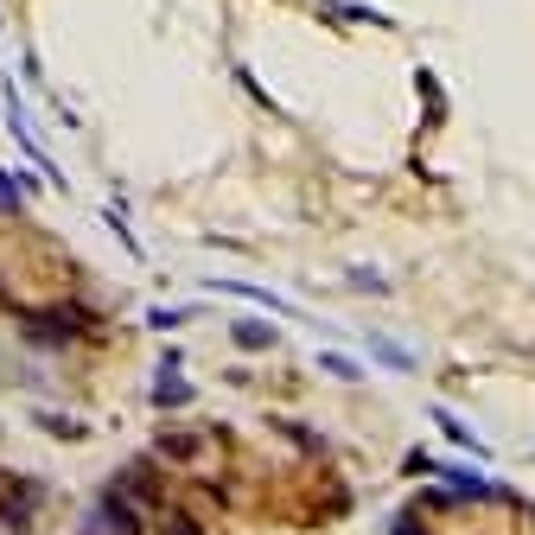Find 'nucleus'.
Masks as SVG:
<instances>
[{
  "label": "nucleus",
  "instance_id": "obj_1",
  "mask_svg": "<svg viewBox=\"0 0 535 535\" xmlns=\"http://www.w3.org/2000/svg\"><path fill=\"white\" fill-rule=\"evenodd\" d=\"M192 402H198V389L185 383L179 370H160V376H153V408H192Z\"/></svg>",
  "mask_w": 535,
  "mask_h": 535
},
{
  "label": "nucleus",
  "instance_id": "obj_2",
  "mask_svg": "<svg viewBox=\"0 0 535 535\" xmlns=\"http://www.w3.org/2000/svg\"><path fill=\"white\" fill-rule=\"evenodd\" d=\"M230 344L236 351H274V325L268 319H230Z\"/></svg>",
  "mask_w": 535,
  "mask_h": 535
},
{
  "label": "nucleus",
  "instance_id": "obj_3",
  "mask_svg": "<svg viewBox=\"0 0 535 535\" xmlns=\"http://www.w3.org/2000/svg\"><path fill=\"white\" fill-rule=\"evenodd\" d=\"M434 421H440V434L453 440V446H465V453H472V459H491V453H485V440H478V434H472V427L459 421L453 408H434Z\"/></svg>",
  "mask_w": 535,
  "mask_h": 535
},
{
  "label": "nucleus",
  "instance_id": "obj_4",
  "mask_svg": "<svg viewBox=\"0 0 535 535\" xmlns=\"http://www.w3.org/2000/svg\"><path fill=\"white\" fill-rule=\"evenodd\" d=\"M217 293H236V300H249V306H268V313H293V306L281 300V293H268V287H255V281H217Z\"/></svg>",
  "mask_w": 535,
  "mask_h": 535
},
{
  "label": "nucleus",
  "instance_id": "obj_5",
  "mask_svg": "<svg viewBox=\"0 0 535 535\" xmlns=\"http://www.w3.org/2000/svg\"><path fill=\"white\" fill-rule=\"evenodd\" d=\"M370 357H376V364H389L395 376H408V370H414V351H402L395 338H370Z\"/></svg>",
  "mask_w": 535,
  "mask_h": 535
},
{
  "label": "nucleus",
  "instance_id": "obj_6",
  "mask_svg": "<svg viewBox=\"0 0 535 535\" xmlns=\"http://www.w3.org/2000/svg\"><path fill=\"white\" fill-rule=\"evenodd\" d=\"M319 370L338 376V383H357V376H364V364H357V357H344V351H319Z\"/></svg>",
  "mask_w": 535,
  "mask_h": 535
},
{
  "label": "nucleus",
  "instance_id": "obj_7",
  "mask_svg": "<svg viewBox=\"0 0 535 535\" xmlns=\"http://www.w3.org/2000/svg\"><path fill=\"white\" fill-rule=\"evenodd\" d=\"M192 319H198L192 306H153V313H147L153 332H179V325H192Z\"/></svg>",
  "mask_w": 535,
  "mask_h": 535
},
{
  "label": "nucleus",
  "instance_id": "obj_8",
  "mask_svg": "<svg viewBox=\"0 0 535 535\" xmlns=\"http://www.w3.org/2000/svg\"><path fill=\"white\" fill-rule=\"evenodd\" d=\"M39 427H45V434H58V440H83V434H90L83 421H64V414H39Z\"/></svg>",
  "mask_w": 535,
  "mask_h": 535
},
{
  "label": "nucleus",
  "instance_id": "obj_9",
  "mask_svg": "<svg viewBox=\"0 0 535 535\" xmlns=\"http://www.w3.org/2000/svg\"><path fill=\"white\" fill-rule=\"evenodd\" d=\"M166 535H204V529L192 523V516H172V523H166Z\"/></svg>",
  "mask_w": 535,
  "mask_h": 535
}]
</instances>
